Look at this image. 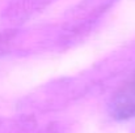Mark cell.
I'll return each instance as SVG.
<instances>
[{"instance_id":"obj_1","label":"cell","mask_w":135,"mask_h":133,"mask_svg":"<svg viewBox=\"0 0 135 133\" xmlns=\"http://www.w3.org/2000/svg\"><path fill=\"white\" fill-rule=\"evenodd\" d=\"M112 114L117 119L135 116V81L123 89L113 100Z\"/></svg>"}]
</instances>
